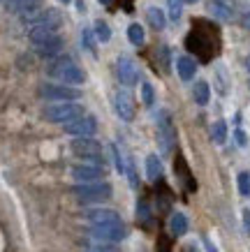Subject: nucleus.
Listing matches in <instances>:
<instances>
[{"label":"nucleus","mask_w":250,"mask_h":252,"mask_svg":"<svg viewBox=\"0 0 250 252\" xmlns=\"http://www.w3.org/2000/svg\"><path fill=\"white\" fill-rule=\"evenodd\" d=\"M137 220H139V224H151V208L146 201L137 204Z\"/></svg>","instance_id":"obj_27"},{"label":"nucleus","mask_w":250,"mask_h":252,"mask_svg":"<svg viewBox=\"0 0 250 252\" xmlns=\"http://www.w3.org/2000/svg\"><path fill=\"white\" fill-rule=\"evenodd\" d=\"M114 107H116V114H118V118L125 123L135 121V102H132V97H130L128 91H118L114 97Z\"/></svg>","instance_id":"obj_13"},{"label":"nucleus","mask_w":250,"mask_h":252,"mask_svg":"<svg viewBox=\"0 0 250 252\" xmlns=\"http://www.w3.org/2000/svg\"><path fill=\"white\" fill-rule=\"evenodd\" d=\"M183 252H199V250L195 248V245H185V248H183Z\"/></svg>","instance_id":"obj_37"},{"label":"nucleus","mask_w":250,"mask_h":252,"mask_svg":"<svg viewBox=\"0 0 250 252\" xmlns=\"http://www.w3.org/2000/svg\"><path fill=\"white\" fill-rule=\"evenodd\" d=\"M88 252H118V250H114V248H93Z\"/></svg>","instance_id":"obj_36"},{"label":"nucleus","mask_w":250,"mask_h":252,"mask_svg":"<svg viewBox=\"0 0 250 252\" xmlns=\"http://www.w3.org/2000/svg\"><path fill=\"white\" fill-rule=\"evenodd\" d=\"M174 127H172V123H169V116L167 111H160L158 114V141H160V148L169 153L172 148H174Z\"/></svg>","instance_id":"obj_11"},{"label":"nucleus","mask_w":250,"mask_h":252,"mask_svg":"<svg viewBox=\"0 0 250 252\" xmlns=\"http://www.w3.org/2000/svg\"><path fill=\"white\" fill-rule=\"evenodd\" d=\"M234 137H236V144H239V146H246V144H248V137H246V132H243V130H236Z\"/></svg>","instance_id":"obj_34"},{"label":"nucleus","mask_w":250,"mask_h":252,"mask_svg":"<svg viewBox=\"0 0 250 252\" xmlns=\"http://www.w3.org/2000/svg\"><path fill=\"white\" fill-rule=\"evenodd\" d=\"M39 95L51 102H76L81 97V91L76 86L68 84H42L39 86Z\"/></svg>","instance_id":"obj_6"},{"label":"nucleus","mask_w":250,"mask_h":252,"mask_svg":"<svg viewBox=\"0 0 250 252\" xmlns=\"http://www.w3.org/2000/svg\"><path fill=\"white\" fill-rule=\"evenodd\" d=\"M33 26H44V28H49V31H58L63 26V14L58 12V9H44V12H39V14H35L31 19Z\"/></svg>","instance_id":"obj_14"},{"label":"nucleus","mask_w":250,"mask_h":252,"mask_svg":"<svg viewBox=\"0 0 250 252\" xmlns=\"http://www.w3.org/2000/svg\"><path fill=\"white\" fill-rule=\"evenodd\" d=\"M116 74H118V81L125 88L139 84V67L135 65V61L130 56H118V61H116Z\"/></svg>","instance_id":"obj_8"},{"label":"nucleus","mask_w":250,"mask_h":252,"mask_svg":"<svg viewBox=\"0 0 250 252\" xmlns=\"http://www.w3.org/2000/svg\"><path fill=\"white\" fill-rule=\"evenodd\" d=\"M98 132V121L93 116H79L74 121L65 123V134L70 137H93Z\"/></svg>","instance_id":"obj_9"},{"label":"nucleus","mask_w":250,"mask_h":252,"mask_svg":"<svg viewBox=\"0 0 250 252\" xmlns=\"http://www.w3.org/2000/svg\"><path fill=\"white\" fill-rule=\"evenodd\" d=\"M63 37L61 35H49V37L44 39V42H39V44H35V51H37L42 58H56V56H61V51H63Z\"/></svg>","instance_id":"obj_15"},{"label":"nucleus","mask_w":250,"mask_h":252,"mask_svg":"<svg viewBox=\"0 0 250 252\" xmlns=\"http://www.w3.org/2000/svg\"><path fill=\"white\" fill-rule=\"evenodd\" d=\"M211 137H213V141H215V144H225V139H227V125H225V121L213 123Z\"/></svg>","instance_id":"obj_24"},{"label":"nucleus","mask_w":250,"mask_h":252,"mask_svg":"<svg viewBox=\"0 0 250 252\" xmlns=\"http://www.w3.org/2000/svg\"><path fill=\"white\" fill-rule=\"evenodd\" d=\"M243 26H246V28H248V31H250V16H248V19H246V21H243Z\"/></svg>","instance_id":"obj_39"},{"label":"nucleus","mask_w":250,"mask_h":252,"mask_svg":"<svg viewBox=\"0 0 250 252\" xmlns=\"http://www.w3.org/2000/svg\"><path fill=\"white\" fill-rule=\"evenodd\" d=\"M142 102H144V107H153V102H155V91L148 81L142 84Z\"/></svg>","instance_id":"obj_29"},{"label":"nucleus","mask_w":250,"mask_h":252,"mask_svg":"<svg viewBox=\"0 0 250 252\" xmlns=\"http://www.w3.org/2000/svg\"><path fill=\"white\" fill-rule=\"evenodd\" d=\"M183 2H195V0H183Z\"/></svg>","instance_id":"obj_41"},{"label":"nucleus","mask_w":250,"mask_h":252,"mask_svg":"<svg viewBox=\"0 0 250 252\" xmlns=\"http://www.w3.org/2000/svg\"><path fill=\"white\" fill-rule=\"evenodd\" d=\"M176 72H179L181 81H190V79L197 74V63H195V58H190V56H181V58L176 61Z\"/></svg>","instance_id":"obj_16"},{"label":"nucleus","mask_w":250,"mask_h":252,"mask_svg":"<svg viewBox=\"0 0 250 252\" xmlns=\"http://www.w3.org/2000/svg\"><path fill=\"white\" fill-rule=\"evenodd\" d=\"M98 2H102V5H114V0H98Z\"/></svg>","instance_id":"obj_38"},{"label":"nucleus","mask_w":250,"mask_h":252,"mask_svg":"<svg viewBox=\"0 0 250 252\" xmlns=\"http://www.w3.org/2000/svg\"><path fill=\"white\" fill-rule=\"evenodd\" d=\"M185 44L192 54H197L202 61H211L213 56L220 51V32L215 26L206 21H195V28L188 35Z\"/></svg>","instance_id":"obj_1"},{"label":"nucleus","mask_w":250,"mask_h":252,"mask_svg":"<svg viewBox=\"0 0 250 252\" xmlns=\"http://www.w3.org/2000/svg\"><path fill=\"white\" fill-rule=\"evenodd\" d=\"M206 7H209V12H211L215 19H220V21H232V16H234L232 7H229L225 0H211Z\"/></svg>","instance_id":"obj_17"},{"label":"nucleus","mask_w":250,"mask_h":252,"mask_svg":"<svg viewBox=\"0 0 250 252\" xmlns=\"http://www.w3.org/2000/svg\"><path fill=\"white\" fill-rule=\"evenodd\" d=\"M83 220H88L91 224H111V222H121V215L111 211V208H88L81 213Z\"/></svg>","instance_id":"obj_12"},{"label":"nucleus","mask_w":250,"mask_h":252,"mask_svg":"<svg viewBox=\"0 0 250 252\" xmlns=\"http://www.w3.org/2000/svg\"><path fill=\"white\" fill-rule=\"evenodd\" d=\"M93 238H98V241H107V243H118L123 238L128 236V229H125V224L123 222H111V224H93L91 229H88Z\"/></svg>","instance_id":"obj_7"},{"label":"nucleus","mask_w":250,"mask_h":252,"mask_svg":"<svg viewBox=\"0 0 250 252\" xmlns=\"http://www.w3.org/2000/svg\"><path fill=\"white\" fill-rule=\"evenodd\" d=\"M169 229H172L174 236H183V234L188 231V218L183 213H174L172 220H169Z\"/></svg>","instance_id":"obj_22"},{"label":"nucleus","mask_w":250,"mask_h":252,"mask_svg":"<svg viewBox=\"0 0 250 252\" xmlns=\"http://www.w3.org/2000/svg\"><path fill=\"white\" fill-rule=\"evenodd\" d=\"M146 176H148V181H160L162 178V162H160L158 155H148L146 158Z\"/></svg>","instance_id":"obj_19"},{"label":"nucleus","mask_w":250,"mask_h":252,"mask_svg":"<svg viewBox=\"0 0 250 252\" xmlns=\"http://www.w3.org/2000/svg\"><path fill=\"white\" fill-rule=\"evenodd\" d=\"M46 74L53 79H58L61 84H68V86H81L83 81H86V72H83L70 56H56V58L49 63Z\"/></svg>","instance_id":"obj_2"},{"label":"nucleus","mask_w":250,"mask_h":252,"mask_svg":"<svg viewBox=\"0 0 250 252\" xmlns=\"http://www.w3.org/2000/svg\"><path fill=\"white\" fill-rule=\"evenodd\" d=\"M93 32H95L98 42H109V39H111V28L107 26V21H95V28H93Z\"/></svg>","instance_id":"obj_25"},{"label":"nucleus","mask_w":250,"mask_h":252,"mask_svg":"<svg viewBox=\"0 0 250 252\" xmlns=\"http://www.w3.org/2000/svg\"><path fill=\"white\" fill-rule=\"evenodd\" d=\"M81 37H83V46H86V49H88L93 56L98 54V49H95V37H93V31H91V28H83Z\"/></svg>","instance_id":"obj_31"},{"label":"nucleus","mask_w":250,"mask_h":252,"mask_svg":"<svg viewBox=\"0 0 250 252\" xmlns=\"http://www.w3.org/2000/svg\"><path fill=\"white\" fill-rule=\"evenodd\" d=\"M204 248H206V252H218V248L213 245V241L211 238H206V236H204Z\"/></svg>","instance_id":"obj_35"},{"label":"nucleus","mask_w":250,"mask_h":252,"mask_svg":"<svg viewBox=\"0 0 250 252\" xmlns=\"http://www.w3.org/2000/svg\"><path fill=\"white\" fill-rule=\"evenodd\" d=\"M128 39L132 42L135 46H142L146 42V32H144V26H139V23H132L128 28Z\"/></svg>","instance_id":"obj_23"},{"label":"nucleus","mask_w":250,"mask_h":252,"mask_svg":"<svg viewBox=\"0 0 250 252\" xmlns=\"http://www.w3.org/2000/svg\"><path fill=\"white\" fill-rule=\"evenodd\" d=\"M243 229H246V234L250 236V211L248 208H243Z\"/></svg>","instance_id":"obj_33"},{"label":"nucleus","mask_w":250,"mask_h":252,"mask_svg":"<svg viewBox=\"0 0 250 252\" xmlns=\"http://www.w3.org/2000/svg\"><path fill=\"white\" fill-rule=\"evenodd\" d=\"M61 2H72V0H61Z\"/></svg>","instance_id":"obj_42"},{"label":"nucleus","mask_w":250,"mask_h":252,"mask_svg":"<svg viewBox=\"0 0 250 252\" xmlns=\"http://www.w3.org/2000/svg\"><path fill=\"white\" fill-rule=\"evenodd\" d=\"M123 174L128 176V181L132 188H137L139 185V178H137V169H135V162H132V158L130 155H125V171Z\"/></svg>","instance_id":"obj_26"},{"label":"nucleus","mask_w":250,"mask_h":252,"mask_svg":"<svg viewBox=\"0 0 250 252\" xmlns=\"http://www.w3.org/2000/svg\"><path fill=\"white\" fill-rule=\"evenodd\" d=\"M70 174L79 183H98V181L105 178V169L100 167V164H91L88 162V164H74V167L70 169Z\"/></svg>","instance_id":"obj_10"},{"label":"nucleus","mask_w":250,"mask_h":252,"mask_svg":"<svg viewBox=\"0 0 250 252\" xmlns=\"http://www.w3.org/2000/svg\"><path fill=\"white\" fill-rule=\"evenodd\" d=\"M79 116H83V107L81 104H76V102H58V104H51V107L44 109L46 121L49 123H61V125L74 121V118H79Z\"/></svg>","instance_id":"obj_4"},{"label":"nucleus","mask_w":250,"mask_h":252,"mask_svg":"<svg viewBox=\"0 0 250 252\" xmlns=\"http://www.w3.org/2000/svg\"><path fill=\"white\" fill-rule=\"evenodd\" d=\"M246 67H248V69H250V56H248V61H246Z\"/></svg>","instance_id":"obj_40"},{"label":"nucleus","mask_w":250,"mask_h":252,"mask_svg":"<svg viewBox=\"0 0 250 252\" xmlns=\"http://www.w3.org/2000/svg\"><path fill=\"white\" fill-rule=\"evenodd\" d=\"M236 183H239V192H241L243 197H250V174L248 171H241L239 178H236Z\"/></svg>","instance_id":"obj_30"},{"label":"nucleus","mask_w":250,"mask_h":252,"mask_svg":"<svg viewBox=\"0 0 250 252\" xmlns=\"http://www.w3.org/2000/svg\"><path fill=\"white\" fill-rule=\"evenodd\" d=\"M158 252H172V245H169V238L167 236L158 238Z\"/></svg>","instance_id":"obj_32"},{"label":"nucleus","mask_w":250,"mask_h":252,"mask_svg":"<svg viewBox=\"0 0 250 252\" xmlns=\"http://www.w3.org/2000/svg\"><path fill=\"white\" fill-rule=\"evenodd\" d=\"M42 0H7V7L12 12H23V14H33L39 7Z\"/></svg>","instance_id":"obj_18"},{"label":"nucleus","mask_w":250,"mask_h":252,"mask_svg":"<svg viewBox=\"0 0 250 252\" xmlns=\"http://www.w3.org/2000/svg\"><path fill=\"white\" fill-rule=\"evenodd\" d=\"M72 194H74L79 201H105V199L111 197V185L109 183H79L72 188Z\"/></svg>","instance_id":"obj_5"},{"label":"nucleus","mask_w":250,"mask_h":252,"mask_svg":"<svg viewBox=\"0 0 250 252\" xmlns=\"http://www.w3.org/2000/svg\"><path fill=\"white\" fill-rule=\"evenodd\" d=\"M192 95H195V102H197L199 107H206L209 99H211V88H209L206 81H197L195 88H192Z\"/></svg>","instance_id":"obj_20"},{"label":"nucleus","mask_w":250,"mask_h":252,"mask_svg":"<svg viewBox=\"0 0 250 252\" xmlns=\"http://www.w3.org/2000/svg\"><path fill=\"white\" fill-rule=\"evenodd\" d=\"M146 19H148V23H151V28H155V31H162V28L167 26V16L160 7H148Z\"/></svg>","instance_id":"obj_21"},{"label":"nucleus","mask_w":250,"mask_h":252,"mask_svg":"<svg viewBox=\"0 0 250 252\" xmlns=\"http://www.w3.org/2000/svg\"><path fill=\"white\" fill-rule=\"evenodd\" d=\"M70 151H72L76 158L91 162V164H102V162L107 160L105 155H102V146H100V141H95L93 137H76L74 141L70 144Z\"/></svg>","instance_id":"obj_3"},{"label":"nucleus","mask_w":250,"mask_h":252,"mask_svg":"<svg viewBox=\"0 0 250 252\" xmlns=\"http://www.w3.org/2000/svg\"><path fill=\"white\" fill-rule=\"evenodd\" d=\"M167 7H169V19H172V21H181L183 0H167Z\"/></svg>","instance_id":"obj_28"}]
</instances>
